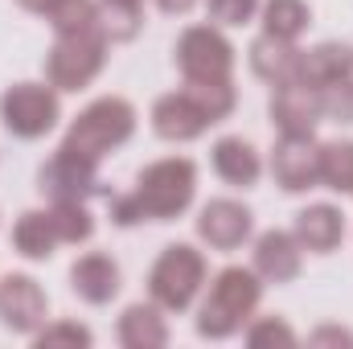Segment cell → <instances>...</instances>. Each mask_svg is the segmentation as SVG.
I'll return each mask as SVG.
<instances>
[{"mask_svg":"<svg viewBox=\"0 0 353 349\" xmlns=\"http://www.w3.org/2000/svg\"><path fill=\"white\" fill-rule=\"evenodd\" d=\"M197 193V165L189 157H165L157 165H148L136 177V189L111 201V218L119 226H136V222H173L176 214L189 210Z\"/></svg>","mask_w":353,"mask_h":349,"instance_id":"obj_1","label":"cell"},{"mask_svg":"<svg viewBox=\"0 0 353 349\" xmlns=\"http://www.w3.org/2000/svg\"><path fill=\"white\" fill-rule=\"evenodd\" d=\"M263 283L255 267H226L218 271V279L210 283V296L197 312V333L210 341H226L234 337L259 308Z\"/></svg>","mask_w":353,"mask_h":349,"instance_id":"obj_2","label":"cell"},{"mask_svg":"<svg viewBox=\"0 0 353 349\" xmlns=\"http://www.w3.org/2000/svg\"><path fill=\"white\" fill-rule=\"evenodd\" d=\"M132 132H136V107L128 99H119V94H103V99H94L90 107L79 111V119L70 123L62 148L99 165L111 148L128 144Z\"/></svg>","mask_w":353,"mask_h":349,"instance_id":"obj_3","label":"cell"},{"mask_svg":"<svg viewBox=\"0 0 353 349\" xmlns=\"http://www.w3.org/2000/svg\"><path fill=\"white\" fill-rule=\"evenodd\" d=\"M205 283V255L189 243L165 247L148 271V296L161 312H185Z\"/></svg>","mask_w":353,"mask_h":349,"instance_id":"obj_4","label":"cell"},{"mask_svg":"<svg viewBox=\"0 0 353 349\" xmlns=\"http://www.w3.org/2000/svg\"><path fill=\"white\" fill-rule=\"evenodd\" d=\"M107 33H58L50 58H46V79L54 90H83L99 79L107 62Z\"/></svg>","mask_w":353,"mask_h":349,"instance_id":"obj_5","label":"cell"},{"mask_svg":"<svg viewBox=\"0 0 353 349\" xmlns=\"http://www.w3.org/2000/svg\"><path fill=\"white\" fill-rule=\"evenodd\" d=\"M176 66L185 83H234V46L214 25H189L176 41Z\"/></svg>","mask_w":353,"mask_h":349,"instance_id":"obj_6","label":"cell"},{"mask_svg":"<svg viewBox=\"0 0 353 349\" xmlns=\"http://www.w3.org/2000/svg\"><path fill=\"white\" fill-rule=\"evenodd\" d=\"M62 115V103H58V90L41 87V83H12V87L0 94V123L21 136V140H37L46 132H54Z\"/></svg>","mask_w":353,"mask_h":349,"instance_id":"obj_7","label":"cell"},{"mask_svg":"<svg viewBox=\"0 0 353 349\" xmlns=\"http://www.w3.org/2000/svg\"><path fill=\"white\" fill-rule=\"evenodd\" d=\"M218 119L210 115V107L193 94L189 87L173 90V94H161L152 103V132L161 140H173V144H185V140H197L205 128H214Z\"/></svg>","mask_w":353,"mask_h":349,"instance_id":"obj_8","label":"cell"},{"mask_svg":"<svg viewBox=\"0 0 353 349\" xmlns=\"http://www.w3.org/2000/svg\"><path fill=\"white\" fill-rule=\"evenodd\" d=\"M255 230V214L234 197H214L197 214V239L214 251H239Z\"/></svg>","mask_w":353,"mask_h":349,"instance_id":"obj_9","label":"cell"},{"mask_svg":"<svg viewBox=\"0 0 353 349\" xmlns=\"http://www.w3.org/2000/svg\"><path fill=\"white\" fill-rule=\"evenodd\" d=\"M271 173L279 181V189L288 193L316 189L321 185V144L312 136H279L271 152Z\"/></svg>","mask_w":353,"mask_h":349,"instance_id":"obj_10","label":"cell"},{"mask_svg":"<svg viewBox=\"0 0 353 349\" xmlns=\"http://www.w3.org/2000/svg\"><path fill=\"white\" fill-rule=\"evenodd\" d=\"M46 308H50V300L33 275L8 271L0 279V321L12 333H37L46 325Z\"/></svg>","mask_w":353,"mask_h":349,"instance_id":"obj_11","label":"cell"},{"mask_svg":"<svg viewBox=\"0 0 353 349\" xmlns=\"http://www.w3.org/2000/svg\"><path fill=\"white\" fill-rule=\"evenodd\" d=\"M41 193H50L54 201H83L99 189V173H94V161L79 157V152H66L58 148L54 161L41 169Z\"/></svg>","mask_w":353,"mask_h":349,"instance_id":"obj_12","label":"cell"},{"mask_svg":"<svg viewBox=\"0 0 353 349\" xmlns=\"http://www.w3.org/2000/svg\"><path fill=\"white\" fill-rule=\"evenodd\" d=\"M271 119L283 136H312L316 123L325 119L321 94L304 83H283L275 87V99H271Z\"/></svg>","mask_w":353,"mask_h":349,"instance_id":"obj_13","label":"cell"},{"mask_svg":"<svg viewBox=\"0 0 353 349\" xmlns=\"http://www.w3.org/2000/svg\"><path fill=\"white\" fill-rule=\"evenodd\" d=\"M255 271L267 283H292L304 271V247L288 230H267L255 243Z\"/></svg>","mask_w":353,"mask_h":349,"instance_id":"obj_14","label":"cell"},{"mask_svg":"<svg viewBox=\"0 0 353 349\" xmlns=\"http://www.w3.org/2000/svg\"><path fill=\"white\" fill-rule=\"evenodd\" d=\"M292 235H296V243H300L304 251H312V255H333V251L341 247V239H345V218H341L337 206L321 201V206H308V210L296 214Z\"/></svg>","mask_w":353,"mask_h":349,"instance_id":"obj_15","label":"cell"},{"mask_svg":"<svg viewBox=\"0 0 353 349\" xmlns=\"http://www.w3.org/2000/svg\"><path fill=\"white\" fill-rule=\"evenodd\" d=\"M350 74H353V46L325 41L316 50H300L292 83H304V87L321 90V87H329V83H337V79H350Z\"/></svg>","mask_w":353,"mask_h":349,"instance_id":"obj_16","label":"cell"},{"mask_svg":"<svg viewBox=\"0 0 353 349\" xmlns=\"http://www.w3.org/2000/svg\"><path fill=\"white\" fill-rule=\"evenodd\" d=\"M70 288L87 304H111L119 296V263L111 255H103V251H87L70 267Z\"/></svg>","mask_w":353,"mask_h":349,"instance_id":"obj_17","label":"cell"},{"mask_svg":"<svg viewBox=\"0 0 353 349\" xmlns=\"http://www.w3.org/2000/svg\"><path fill=\"white\" fill-rule=\"evenodd\" d=\"M210 161H214V173L222 177L226 185H239V189H251L259 181V173H263V161H259L255 144L243 140V136H222L214 144Z\"/></svg>","mask_w":353,"mask_h":349,"instance_id":"obj_18","label":"cell"},{"mask_svg":"<svg viewBox=\"0 0 353 349\" xmlns=\"http://www.w3.org/2000/svg\"><path fill=\"white\" fill-rule=\"evenodd\" d=\"M58 243H62V235H58L50 210H25L12 226V247L25 259H50Z\"/></svg>","mask_w":353,"mask_h":349,"instance_id":"obj_19","label":"cell"},{"mask_svg":"<svg viewBox=\"0 0 353 349\" xmlns=\"http://www.w3.org/2000/svg\"><path fill=\"white\" fill-rule=\"evenodd\" d=\"M296 62H300V50H296V41H279V37H255V46H251V70L271 83V87H283V83H292V74H296Z\"/></svg>","mask_w":353,"mask_h":349,"instance_id":"obj_20","label":"cell"},{"mask_svg":"<svg viewBox=\"0 0 353 349\" xmlns=\"http://www.w3.org/2000/svg\"><path fill=\"white\" fill-rule=\"evenodd\" d=\"M119 346L128 349H161L169 346V325L157 304H132L119 317Z\"/></svg>","mask_w":353,"mask_h":349,"instance_id":"obj_21","label":"cell"},{"mask_svg":"<svg viewBox=\"0 0 353 349\" xmlns=\"http://www.w3.org/2000/svg\"><path fill=\"white\" fill-rule=\"evenodd\" d=\"M312 12L304 0H267L263 4V33L279 37V41H296L308 29Z\"/></svg>","mask_w":353,"mask_h":349,"instance_id":"obj_22","label":"cell"},{"mask_svg":"<svg viewBox=\"0 0 353 349\" xmlns=\"http://www.w3.org/2000/svg\"><path fill=\"white\" fill-rule=\"evenodd\" d=\"M321 185L333 193H353V140L321 144Z\"/></svg>","mask_w":353,"mask_h":349,"instance_id":"obj_23","label":"cell"},{"mask_svg":"<svg viewBox=\"0 0 353 349\" xmlns=\"http://www.w3.org/2000/svg\"><path fill=\"white\" fill-rule=\"evenodd\" d=\"M99 17L111 41H132L144 21V0H99Z\"/></svg>","mask_w":353,"mask_h":349,"instance_id":"obj_24","label":"cell"},{"mask_svg":"<svg viewBox=\"0 0 353 349\" xmlns=\"http://www.w3.org/2000/svg\"><path fill=\"white\" fill-rule=\"evenodd\" d=\"M50 214H54V226H58L62 243H87L94 235V218L87 214L83 201H54Z\"/></svg>","mask_w":353,"mask_h":349,"instance_id":"obj_25","label":"cell"},{"mask_svg":"<svg viewBox=\"0 0 353 349\" xmlns=\"http://www.w3.org/2000/svg\"><path fill=\"white\" fill-rule=\"evenodd\" d=\"M247 346H255V349H263V346L292 349L296 346V333H292V325L279 321V317H251V321H247Z\"/></svg>","mask_w":353,"mask_h":349,"instance_id":"obj_26","label":"cell"},{"mask_svg":"<svg viewBox=\"0 0 353 349\" xmlns=\"http://www.w3.org/2000/svg\"><path fill=\"white\" fill-rule=\"evenodd\" d=\"M316 94H321V111H325V119L353 123V74H350V79L329 83V87H321Z\"/></svg>","mask_w":353,"mask_h":349,"instance_id":"obj_27","label":"cell"},{"mask_svg":"<svg viewBox=\"0 0 353 349\" xmlns=\"http://www.w3.org/2000/svg\"><path fill=\"white\" fill-rule=\"evenodd\" d=\"M94 337H90L87 325H79V321H58V325H46V329H37L33 333V346H90Z\"/></svg>","mask_w":353,"mask_h":349,"instance_id":"obj_28","label":"cell"},{"mask_svg":"<svg viewBox=\"0 0 353 349\" xmlns=\"http://www.w3.org/2000/svg\"><path fill=\"white\" fill-rule=\"evenodd\" d=\"M259 0H210V17L218 25H247L255 17Z\"/></svg>","mask_w":353,"mask_h":349,"instance_id":"obj_29","label":"cell"},{"mask_svg":"<svg viewBox=\"0 0 353 349\" xmlns=\"http://www.w3.org/2000/svg\"><path fill=\"white\" fill-rule=\"evenodd\" d=\"M308 341H312V346H353V333L350 329H337V325H325V329H316Z\"/></svg>","mask_w":353,"mask_h":349,"instance_id":"obj_30","label":"cell"},{"mask_svg":"<svg viewBox=\"0 0 353 349\" xmlns=\"http://www.w3.org/2000/svg\"><path fill=\"white\" fill-rule=\"evenodd\" d=\"M157 4H161V12H169V17H185L197 0H157Z\"/></svg>","mask_w":353,"mask_h":349,"instance_id":"obj_31","label":"cell"},{"mask_svg":"<svg viewBox=\"0 0 353 349\" xmlns=\"http://www.w3.org/2000/svg\"><path fill=\"white\" fill-rule=\"evenodd\" d=\"M17 4H21V8H29V12H37V17H46L58 0H17Z\"/></svg>","mask_w":353,"mask_h":349,"instance_id":"obj_32","label":"cell"}]
</instances>
